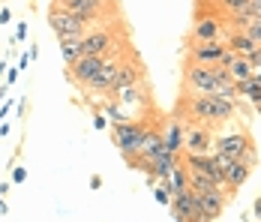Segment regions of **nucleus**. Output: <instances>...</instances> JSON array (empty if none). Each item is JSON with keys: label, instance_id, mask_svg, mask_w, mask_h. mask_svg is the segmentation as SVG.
Masks as SVG:
<instances>
[{"label": "nucleus", "instance_id": "f257e3e1", "mask_svg": "<svg viewBox=\"0 0 261 222\" xmlns=\"http://www.w3.org/2000/svg\"><path fill=\"white\" fill-rule=\"evenodd\" d=\"M174 111L180 114L183 120H195V124H204V126L216 129V126L234 124L237 99L231 102V99L219 96V93H204V96H186L183 93Z\"/></svg>", "mask_w": 261, "mask_h": 222}, {"label": "nucleus", "instance_id": "f03ea898", "mask_svg": "<svg viewBox=\"0 0 261 222\" xmlns=\"http://www.w3.org/2000/svg\"><path fill=\"white\" fill-rule=\"evenodd\" d=\"M231 75L225 66H198V63H186L183 69V93L186 96H204L213 93L219 84H228Z\"/></svg>", "mask_w": 261, "mask_h": 222}, {"label": "nucleus", "instance_id": "7ed1b4c3", "mask_svg": "<svg viewBox=\"0 0 261 222\" xmlns=\"http://www.w3.org/2000/svg\"><path fill=\"white\" fill-rule=\"evenodd\" d=\"M147 120H123V124H111V138H114V147L120 150L123 159H132L141 153L144 144V135H147Z\"/></svg>", "mask_w": 261, "mask_h": 222}, {"label": "nucleus", "instance_id": "20e7f679", "mask_svg": "<svg viewBox=\"0 0 261 222\" xmlns=\"http://www.w3.org/2000/svg\"><path fill=\"white\" fill-rule=\"evenodd\" d=\"M228 27L225 15L219 12H198V18L189 27V42H225Z\"/></svg>", "mask_w": 261, "mask_h": 222}, {"label": "nucleus", "instance_id": "39448f33", "mask_svg": "<svg viewBox=\"0 0 261 222\" xmlns=\"http://www.w3.org/2000/svg\"><path fill=\"white\" fill-rule=\"evenodd\" d=\"M45 18H48V27L54 30L57 42H60V39H72V36H84V33L90 30V24H87L84 18L66 12L60 3H51V6H48V15H45Z\"/></svg>", "mask_w": 261, "mask_h": 222}, {"label": "nucleus", "instance_id": "423d86ee", "mask_svg": "<svg viewBox=\"0 0 261 222\" xmlns=\"http://www.w3.org/2000/svg\"><path fill=\"white\" fill-rule=\"evenodd\" d=\"M108 99H114V102L126 111L129 120H144V111H147V105H150L147 84H144V81H138V84H132V87H123V90L111 93Z\"/></svg>", "mask_w": 261, "mask_h": 222}, {"label": "nucleus", "instance_id": "0eeeda50", "mask_svg": "<svg viewBox=\"0 0 261 222\" xmlns=\"http://www.w3.org/2000/svg\"><path fill=\"white\" fill-rule=\"evenodd\" d=\"M120 48H126V45H120ZM120 48H114V51H120ZM114 51H108V54H84V57H81V60H75L72 66H66V69H69V75H66V78H69L75 87H81V90H84V87L96 78V72L102 69L105 60H108Z\"/></svg>", "mask_w": 261, "mask_h": 222}, {"label": "nucleus", "instance_id": "6e6552de", "mask_svg": "<svg viewBox=\"0 0 261 222\" xmlns=\"http://www.w3.org/2000/svg\"><path fill=\"white\" fill-rule=\"evenodd\" d=\"M60 6H63L66 12L84 18L90 27L105 21L108 12H114V0H60Z\"/></svg>", "mask_w": 261, "mask_h": 222}, {"label": "nucleus", "instance_id": "1a4fd4ad", "mask_svg": "<svg viewBox=\"0 0 261 222\" xmlns=\"http://www.w3.org/2000/svg\"><path fill=\"white\" fill-rule=\"evenodd\" d=\"M120 48V39L111 27H105V21L93 24L84 36H81V51L84 54H108V51Z\"/></svg>", "mask_w": 261, "mask_h": 222}, {"label": "nucleus", "instance_id": "9d476101", "mask_svg": "<svg viewBox=\"0 0 261 222\" xmlns=\"http://www.w3.org/2000/svg\"><path fill=\"white\" fill-rule=\"evenodd\" d=\"M213 126L183 120V153H213Z\"/></svg>", "mask_w": 261, "mask_h": 222}, {"label": "nucleus", "instance_id": "9b49d317", "mask_svg": "<svg viewBox=\"0 0 261 222\" xmlns=\"http://www.w3.org/2000/svg\"><path fill=\"white\" fill-rule=\"evenodd\" d=\"M252 144V138L243 132V129H228V132H219L213 138V153H222L228 159H240L243 150Z\"/></svg>", "mask_w": 261, "mask_h": 222}, {"label": "nucleus", "instance_id": "f8f14e48", "mask_svg": "<svg viewBox=\"0 0 261 222\" xmlns=\"http://www.w3.org/2000/svg\"><path fill=\"white\" fill-rule=\"evenodd\" d=\"M225 42H189L186 48V63H198V66H219L222 54H225Z\"/></svg>", "mask_w": 261, "mask_h": 222}, {"label": "nucleus", "instance_id": "ddd939ff", "mask_svg": "<svg viewBox=\"0 0 261 222\" xmlns=\"http://www.w3.org/2000/svg\"><path fill=\"white\" fill-rule=\"evenodd\" d=\"M138 81H144V63L129 54V57H123V63H120V69L114 75V81H111V90L105 93V96H111V93H117V90H123V87H132V84H138Z\"/></svg>", "mask_w": 261, "mask_h": 222}, {"label": "nucleus", "instance_id": "4468645a", "mask_svg": "<svg viewBox=\"0 0 261 222\" xmlns=\"http://www.w3.org/2000/svg\"><path fill=\"white\" fill-rule=\"evenodd\" d=\"M162 144H165L168 153H174V156H180L183 153V117L177 114V111L171 114L168 126L162 129Z\"/></svg>", "mask_w": 261, "mask_h": 222}, {"label": "nucleus", "instance_id": "2eb2a0df", "mask_svg": "<svg viewBox=\"0 0 261 222\" xmlns=\"http://www.w3.org/2000/svg\"><path fill=\"white\" fill-rule=\"evenodd\" d=\"M198 195V204H201V213L207 216V222H216L222 216L225 204H228V195L219 189V192H195Z\"/></svg>", "mask_w": 261, "mask_h": 222}, {"label": "nucleus", "instance_id": "dca6fc26", "mask_svg": "<svg viewBox=\"0 0 261 222\" xmlns=\"http://www.w3.org/2000/svg\"><path fill=\"white\" fill-rule=\"evenodd\" d=\"M249 174H252V168H249L246 162H240V159H231V162L225 165V192H228V198L249 180Z\"/></svg>", "mask_w": 261, "mask_h": 222}, {"label": "nucleus", "instance_id": "f3484780", "mask_svg": "<svg viewBox=\"0 0 261 222\" xmlns=\"http://www.w3.org/2000/svg\"><path fill=\"white\" fill-rule=\"evenodd\" d=\"M225 45L234 51V54H240V57H249L252 51L258 48V42H252V39H249L243 30H231V33L225 36Z\"/></svg>", "mask_w": 261, "mask_h": 222}, {"label": "nucleus", "instance_id": "a211bd4d", "mask_svg": "<svg viewBox=\"0 0 261 222\" xmlns=\"http://www.w3.org/2000/svg\"><path fill=\"white\" fill-rule=\"evenodd\" d=\"M177 159H180V156H174V153H168V150L162 147L156 156L150 159V162H153V177H156V180H165V177L171 174V168L177 165Z\"/></svg>", "mask_w": 261, "mask_h": 222}, {"label": "nucleus", "instance_id": "6ab92c4d", "mask_svg": "<svg viewBox=\"0 0 261 222\" xmlns=\"http://www.w3.org/2000/svg\"><path fill=\"white\" fill-rule=\"evenodd\" d=\"M162 147H165V144H162V129H159L156 124H150L147 126V135H144V144H141V156L153 159Z\"/></svg>", "mask_w": 261, "mask_h": 222}, {"label": "nucleus", "instance_id": "aec40b11", "mask_svg": "<svg viewBox=\"0 0 261 222\" xmlns=\"http://www.w3.org/2000/svg\"><path fill=\"white\" fill-rule=\"evenodd\" d=\"M189 189H192V192H219L222 186H219L213 177H207V174L189 168ZM222 192H225V189H222ZM225 195H228V192H225Z\"/></svg>", "mask_w": 261, "mask_h": 222}, {"label": "nucleus", "instance_id": "412c9836", "mask_svg": "<svg viewBox=\"0 0 261 222\" xmlns=\"http://www.w3.org/2000/svg\"><path fill=\"white\" fill-rule=\"evenodd\" d=\"M225 69H228V75H231V81H234V84H243V81H249V78H252V63H249V57H240V54H237Z\"/></svg>", "mask_w": 261, "mask_h": 222}, {"label": "nucleus", "instance_id": "4be33fe9", "mask_svg": "<svg viewBox=\"0 0 261 222\" xmlns=\"http://www.w3.org/2000/svg\"><path fill=\"white\" fill-rule=\"evenodd\" d=\"M60 54H63V63H66V66H72L75 60H81V57H84V51H81V36L60 39Z\"/></svg>", "mask_w": 261, "mask_h": 222}, {"label": "nucleus", "instance_id": "5701e85b", "mask_svg": "<svg viewBox=\"0 0 261 222\" xmlns=\"http://www.w3.org/2000/svg\"><path fill=\"white\" fill-rule=\"evenodd\" d=\"M165 180L171 183V195H174L177 189H189V168L183 165V159H177V165L171 168V174H168Z\"/></svg>", "mask_w": 261, "mask_h": 222}, {"label": "nucleus", "instance_id": "b1692460", "mask_svg": "<svg viewBox=\"0 0 261 222\" xmlns=\"http://www.w3.org/2000/svg\"><path fill=\"white\" fill-rule=\"evenodd\" d=\"M99 111L108 117V124H123V120H129V117H126V111H123L114 99H108V96L102 99V108H99Z\"/></svg>", "mask_w": 261, "mask_h": 222}, {"label": "nucleus", "instance_id": "393cba45", "mask_svg": "<svg viewBox=\"0 0 261 222\" xmlns=\"http://www.w3.org/2000/svg\"><path fill=\"white\" fill-rule=\"evenodd\" d=\"M237 96L243 99V102H249V105H255V102H261V84H255L252 78L243 81V84H237Z\"/></svg>", "mask_w": 261, "mask_h": 222}, {"label": "nucleus", "instance_id": "a878e982", "mask_svg": "<svg viewBox=\"0 0 261 222\" xmlns=\"http://www.w3.org/2000/svg\"><path fill=\"white\" fill-rule=\"evenodd\" d=\"M153 198H156V204L168 207V204H171V183H168V180H156V186H153Z\"/></svg>", "mask_w": 261, "mask_h": 222}, {"label": "nucleus", "instance_id": "bb28decb", "mask_svg": "<svg viewBox=\"0 0 261 222\" xmlns=\"http://www.w3.org/2000/svg\"><path fill=\"white\" fill-rule=\"evenodd\" d=\"M243 33H246L252 42H258V45H261V21H258V18H252V21L246 24V30H243Z\"/></svg>", "mask_w": 261, "mask_h": 222}, {"label": "nucleus", "instance_id": "cd10ccee", "mask_svg": "<svg viewBox=\"0 0 261 222\" xmlns=\"http://www.w3.org/2000/svg\"><path fill=\"white\" fill-rule=\"evenodd\" d=\"M240 162H246L249 168H255V165H258V150H255V144H249V147L243 150V156H240Z\"/></svg>", "mask_w": 261, "mask_h": 222}, {"label": "nucleus", "instance_id": "c85d7f7f", "mask_svg": "<svg viewBox=\"0 0 261 222\" xmlns=\"http://www.w3.org/2000/svg\"><path fill=\"white\" fill-rule=\"evenodd\" d=\"M108 117H105L102 111H93V129H108Z\"/></svg>", "mask_w": 261, "mask_h": 222}, {"label": "nucleus", "instance_id": "c756f323", "mask_svg": "<svg viewBox=\"0 0 261 222\" xmlns=\"http://www.w3.org/2000/svg\"><path fill=\"white\" fill-rule=\"evenodd\" d=\"M27 180V168L24 165H15V168H12V183H24Z\"/></svg>", "mask_w": 261, "mask_h": 222}, {"label": "nucleus", "instance_id": "7c9ffc66", "mask_svg": "<svg viewBox=\"0 0 261 222\" xmlns=\"http://www.w3.org/2000/svg\"><path fill=\"white\" fill-rule=\"evenodd\" d=\"M27 33H30V27H27V21H18V30H15V42H24Z\"/></svg>", "mask_w": 261, "mask_h": 222}, {"label": "nucleus", "instance_id": "2f4dec72", "mask_svg": "<svg viewBox=\"0 0 261 222\" xmlns=\"http://www.w3.org/2000/svg\"><path fill=\"white\" fill-rule=\"evenodd\" d=\"M18 75H21V69H18V66H15V69H6V78H3V81H6V84L12 87V84L18 81Z\"/></svg>", "mask_w": 261, "mask_h": 222}, {"label": "nucleus", "instance_id": "473e14b6", "mask_svg": "<svg viewBox=\"0 0 261 222\" xmlns=\"http://www.w3.org/2000/svg\"><path fill=\"white\" fill-rule=\"evenodd\" d=\"M246 15H249V18L261 15V0H249V9H246Z\"/></svg>", "mask_w": 261, "mask_h": 222}, {"label": "nucleus", "instance_id": "72a5a7b5", "mask_svg": "<svg viewBox=\"0 0 261 222\" xmlns=\"http://www.w3.org/2000/svg\"><path fill=\"white\" fill-rule=\"evenodd\" d=\"M249 213H252V219H258V222H261V195L252 201V210H249Z\"/></svg>", "mask_w": 261, "mask_h": 222}, {"label": "nucleus", "instance_id": "f704fd0d", "mask_svg": "<svg viewBox=\"0 0 261 222\" xmlns=\"http://www.w3.org/2000/svg\"><path fill=\"white\" fill-rule=\"evenodd\" d=\"M9 108H12V99L6 96V99H3V105H0V120H3L6 114H9Z\"/></svg>", "mask_w": 261, "mask_h": 222}, {"label": "nucleus", "instance_id": "c9c22d12", "mask_svg": "<svg viewBox=\"0 0 261 222\" xmlns=\"http://www.w3.org/2000/svg\"><path fill=\"white\" fill-rule=\"evenodd\" d=\"M249 63H252V66H261V45L249 54Z\"/></svg>", "mask_w": 261, "mask_h": 222}, {"label": "nucleus", "instance_id": "e433bc0d", "mask_svg": "<svg viewBox=\"0 0 261 222\" xmlns=\"http://www.w3.org/2000/svg\"><path fill=\"white\" fill-rule=\"evenodd\" d=\"M27 66H30V54H21V57H18V69L24 72Z\"/></svg>", "mask_w": 261, "mask_h": 222}, {"label": "nucleus", "instance_id": "4c0bfd02", "mask_svg": "<svg viewBox=\"0 0 261 222\" xmlns=\"http://www.w3.org/2000/svg\"><path fill=\"white\" fill-rule=\"evenodd\" d=\"M90 189H102V177H99V174L90 177Z\"/></svg>", "mask_w": 261, "mask_h": 222}, {"label": "nucleus", "instance_id": "58836bf2", "mask_svg": "<svg viewBox=\"0 0 261 222\" xmlns=\"http://www.w3.org/2000/svg\"><path fill=\"white\" fill-rule=\"evenodd\" d=\"M12 21V12L9 9H0V24H9Z\"/></svg>", "mask_w": 261, "mask_h": 222}, {"label": "nucleus", "instance_id": "ea45409f", "mask_svg": "<svg viewBox=\"0 0 261 222\" xmlns=\"http://www.w3.org/2000/svg\"><path fill=\"white\" fill-rule=\"evenodd\" d=\"M252 81H255V84H261V66H252Z\"/></svg>", "mask_w": 261, "mask_h": 222}, {"label": "nucleus", "instance_id": "a19ab883", "mask_svg": "<svg viewBox=\"0 0 261 222\" xmlns=\"http://www.w3.org/2000/svg\"><path fill=\"white\" fill-rule=\"evenodd\" d=\"M6 213H9V204L3 201V195H0V216H6Z\"/></svg>", "mask_w": 261, "mask_h": 222}, {"label": "nucleus", "instance_id": "79ce46f5", "mask_svg": "<svg viewBox=\"0 0 261 222\" xmlns=\"http://www.w3.org/2000/svg\"><path fill=\"white\" fill-rule=\"evenodd\" d=\"M6 93H9V84H6V81H0V99H6Z\"/></svg>", "mask_w": 261, "mask_h": 222}, {"label": "nucleus", "instance_id": "37998d69", "mask_svg": "<svg viewBox=\"0 0 261 222\" xmlns=\"http://www.w3.org/2000/svg\"><path fill=\"white\" fill-rule=\"evenodd\" d=\"M0 78H6V63L0 60Z\"/></svg>", "mask_w": 261, "mask_h": 222}, {"label": "nucleus", "instance_id": "c03bdc74", "mask_svg": "<svg viewBox=\"0 0 261 222\" xmlns=\"http://www.w3.org/2000/svg\"><path fill=\"white\" fill-rule=\"evenodd\" d=\"M252 219V213H240V222H249Z\"/></svg>", "mask_w": 261, "mask_h": 222}, {"label": "nucleus", "instance_id": "a18cd8bd", "mask_svg": "<svg viewBox=\"0 0 261 222\" xmlns=\"http://www.w3.org/2000/svg\"><path fill=\"white\" fill-rule=\"evenodd\" d=\"M252 108H255V114H258V117H261V102H255V105H252Z\"/></svg>", "mask_w": 261, "mask_h": 222}, {"label": "nucleus", "instance_id": "49530a36", "mask_svg": "<svg viewBox=\"0 0 261 222\" xmlns=\"http://www.w3.org/2000/svg\"><path fill=\"white\" fill-rule=\"evenodd\" d=\"M51 3H60V0H51Z\"/></svg>", "mask_w": 261, "mask_h": 222}, {"label": "nucleus", "instance_id": "de8ad7c7", "mask_svg": "<svg viewBox=\"0 0 261 222\" xmlns=\"http://www.w3.org/2000/svg\"><path fill=\"white\" fill-rule=\"evenodd\" d=\"M255 18H258V21H261V15H255Z\"/></svg>", "mask_w": 261, "mask_h": 222}]
</instances>
